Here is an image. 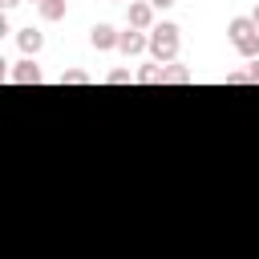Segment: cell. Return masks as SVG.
<instances>
[{
    "label": "cell",
    "mask_w": 259,
    "mask_h": 259,
    "mask_svg": "<svg viewBox=\"0 0 259 259\" xmlns=\"http://www.w3.org/2000/svg\"><path fill=\"white\" fill-rule=\"evenodd\" d=\"M227 36H231V45H235L239 57H247V61L259 57V24L251 16H231L227 20Z\"/></svg>",
    "instance_id": "2"
},
{
    "label": "cell",
    "mask_w": 259,
    "mask_h": 259,
    "mask_svg": "<svg viewBox=\"0 0 259 259\" xmlns=\"http://www.w3.org/2000/svg\"><path fill=\"white\" fill-rule=\"evenodd\" d=\"M162 81H166V65L154 61V65H142L138 69V85H162Z\"/></svg>",
    "instance_id": "8"
},
{
    "label": "cell",
    "mask_w": 259,
    "mask_h": 259,
    "mask_svg": "<svg viewBox=\"0 0 259 259\" xmlns=\"http://www.w3.org/2000/svg\"><path fill=\"white\" fill-rule=\"evenodd\" d=\"M150 4H154V8H170L174 0H150Z\"/></svg>",
    "instance_id": "16"
},
{
    "label": "cell",
    "mask_w": 259,
    "mask_h": 259,
    "mask_svg": "<svg viewBox=\"0 0 259 259\" xmlns=\"http://www.w3.org/2000/svg\"><path fill=\"white\" fill-rule=\"evenodd\" d=\"M178 45H182V36H178V24H174V20H162V24L150 28V57H154L158 65H174Z\"/></svg>",
    "instance_id": "1"
},
{
    "label": "cell",
    "mask_w": 259,
    "mask_h": 259,
    "mask_svg": "<svg viewBox=\"0 0 259 259\" xmlns=\"http://www.w3.org/2000/svg\"><path fill=\"white\" fill-rule=\"evenodd\" d=\"M190 81H194V73H190L186 65H178V61L166 65V81H162V85H190Z\"/></svg>",
    "instance_id": "9"
},
{
    "label": "cell",
    "mask_w": 259,
    "mask_h": 259,
    "mask_svg": "<svg viewBox=\"0 0 259 259\" xmlns=\"http://www.w3.org/2000/svg\"><path fill=\"white\" fill-rule=\"evenodd\" d=\"M227 85H251L247 69H231V73H227Z\"/></svg>",
    "instance_id": "13"
},
{
    "label": "cell",
    "mask_w": 259,
    "mask_h": 259,
    "mask_svg": "<svg viewBox=\"0 0 259 259\" xmlns=\"http://www.w3.org/2000/svg\"><path fill=\"white\" fill-rule=\"evenodd\" d=\"M16 45H20L24 57H36V53L45 49V36H40L36 28H20V32H16Z\"/></svg>",
    "instance_id": "7"
},
{
    "label": "cell",
    "mask_w": 259,
    "mask_h": 259,
    "mask_svg": "<svg viewBox=\"0 0 259 259\" xmlns=\"http://www.w3.org/2000/svg\"><path fill=\"white\" fill-rule=\"evenodd\" d=\"M251 20H255V24H259V4H255V12H251Z\"/></svg>",
    "instance_id": "17"
},
{
    "label": "cell",
    "mask_w": 259,
    "mask_h": 259,
    "mask_svg": "<svg viewBox=\"0 0 259 259\" xmlns=\"http://www.w3.org/2000/svg\"><path fill=\"white\" fill-rule=\"evenodd\" d=\"M36 8H40V16H45V20H61V16H65V8H69V0H40Z\"/></svg>",
    "instance_id": "10"
},
{
    "label": "cell",
    "mask_w": 259,
    "mask_h": 259,
    "mask_svg": "<svg viewBox=\"0 0 259 259\" xmlns=\"http://www.w3.org/2000/svg\"><path fill=\"white\" fill-rule=\"evenodd\" d=\"M125 16H130V28H142V32L154 28V4L150 0H130Z\"/></svg>",
    "instance_id": "3"
},
{
    "label": "cell",
    "mask_w": 259,
    "mask_h": 259,
    "mask_svg": "<svg viewBox=\"0 0 259 259\" xmlns=\"http://www.w3.org/2000/svg\"><path fill=\"white\" fill-rule=\"evenodd\" d=\"M61 85H89V73L85 69H65L61 73Z\"/></svg>",
    "instance_id": "11"
},
{
    "label": "cell",
    "mask_w": 259,
    "mask_h": 259,
    "mask_svg": "<svg viewBox=\"0 0 259 259\" xmlns=\"http://www.w3.org/2000/svg\"><path fill=\"white\" fill-rule=\"evenodd\" d=\"M32 4H40V0H32Z\"/></svg>",
    "instance_id": "18"
},
{
    "label": "cell",
    "mask_w": 259,
    "mask_h": 259,
    "mask_svg": "<svg viewBox=\"0 0 259 259\" xmlns=\"http://www.w3.org/2000/svg\"><path fill=\"white\" fill-rule=\"evenodd\" d=\"M146 49H150V32H142V28H125L117 40V53H125V57H138Z\"/></svg>",
    "instance_id": "4"
},
{
    "label": "cell",
    "mask_w": 259,
    "mask_h": 259,
    "mask_svg": "<svg viewBox=\"0 0 259 259\" xmlns=\"http://www.w3.org/2000/svg\"><path fill=\"white\" fill-rule=\"evenodd\" d=\"M247 77H251V85H259V57L247 65Z\"/></svg>",
    "instance_id": "14"
},
{
    "label": "cell",
    "mask_w": 259,
    "mask_h": 259,
    "mask_svg": "<svg viewBox=\"0 0 259 259\" xmlns=\"http://www.w3.org/2000/svg\"><path fill=\"white\" fill-rule=\"evenodd\" d=\"M16 4H20V0H0V8H4V12H8V8H16Z\"/></svg>",
    "instance_id": "15"
},
{
    "label": "cell",
    "mask_w": 259,
    "mask_h": 259,
    "mask_svg": "<svg viewBox=\"0 0 259 259\" xmlns=\"http://www.w3.org/2000/svg\"><path fill=\"white\" fill-rule=\"evenodd\" d=\"M125 81H138V73H130V69H113V73H105V85H125Z\"/></svg>",
    "instance_id": "12"
},
{
    "label": "cell",
    "mask_w": 259,
    "mask_h": 259,
    "mask_svg": "<svg viewBox=\"0 0 259 259\" xmlns=\"http://www.w3.org/2000/svg\"><path fill=\"white\" fill-rule=\"evenodd\" d=\"M8 81H12V85H36V81H40V65H36L32 57H24V61H16V65L8 69Z\"/></svg>",
    "instance_id": "5"
},
{
    "label": "cell",
    "mask_w": 259,
    "mask_h": 259,
    "mask_svg": "<svg viewBox=\"0 0 259 259\" xmlns=\"http://www.w3.org/2000/svg\"><path fill=\"white\" fill-rule=\"evenodd\" d=\"M117 40H121V32H117L113 24H93V28H89V45H93L97 53H105V49H117Z\"/></svg>",
    "instance_id": "6"
}]
</instances>
